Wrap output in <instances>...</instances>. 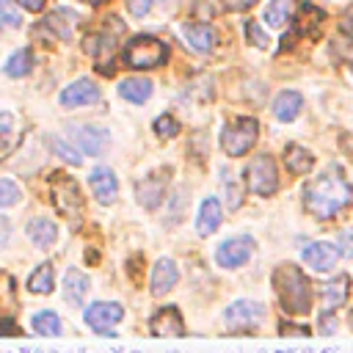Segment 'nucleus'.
<instances>
[{
    "instance_id": "1",
    "label": "nucleus",
    "mask_w": 353,
    "mask_h": 353,
    "mask_svg": "<svg viewBox=\"0 0 353 353\" xmlns=\"http://www.w3.org/2000/svg\"><path fill=\"white\" fill-rule=\"evenodd\" d=\"M303 196H306V210H309L314 218L325 221V218L336 215V212L353 199V188H350V182H347L336 168H331V171L314 176V179L306 185Z\"/></svg>"
},
{
    "instance_id": "2",
    "label": "nucleus",
    "mask_w": 353,
    "mask_h": 353,
    "mask_svg": "<svg viewBox=\"0 0 353 353\" xmlns=\"http://www.w3.org/2000/svg\"><path fill=\"white\" fill-rule=\"evenodd\" d=\"M273 287L287 314H309L312 309V284L298 265H279L273 270Z\"/></svg>"
},
{
    "instance_id": "3",
    "label": "nucleus",
    "mask_w": 353,
    "mask_h": 353,
    "mask_svg": "<svg viewBox=\"0 0 353 353\" xmlns=\"http://www.w3.org/2000/svg\"><path fill=\"white\" fill-rule=\"evenodd\" d=\"M50 196H52V204L55 210L69 221V226L77 232L80 223H83V215H85V199L77 188V182L69 176V174H61L55 171L50 176Z\"/></svg>"
},
{
    "instance_id": "4",
    "label": "nucleus",
    "mask_w": 353,
    "mask_h": 353,
    "mask_svg": "<svg viewBox=\"0 0 353 353\" xmlns=\"http://www.w3.org/2000/svg\"><path fill=\"white\" fill-rule=\"evenodd\" d=\"M121 58H124V63L130 69H154V66L165 63L168 47L154 36H135V39H130L124 44Z\"/></svg>"
},
{
    "instance_id": "5",
    "label": "nucleus",
    "mask_w": 353,
    "mask_h": 353,
    "mask_svg": "<svg viewBox=\"0 0 353 353\" xmlns=\"http://www.w3.org/2000/svg\"><path fill=\"white\" fill-rule=\"evenodd\" d=\"M256 135H259V124L256 119H234L223 127V135H221V146L229 157H240L245 154L254 143H256Z\"/></svg>"
},
{
    "instance_id": "6",
    "label": "nucleus",
    "mask_w": 353,
    "mask_h": 353,
    "mask_svg": "<svg viewBox=\"0 0 353 353\" xmlns=\"http://www.w3.org/2000/svg\"><path fill=\"white\" fill-rule=\"evenodd\" d=\"M245 182L256 196H270L276 193L279 185V174H276V163L268 154H256L251 157L248 168H245Z\"/></svg>"
},
{
    "instance_id": "7",
    "label": "nucleus",
    "mask_w": 353,
    "mask_h": 353,
    "mask_svg": "<svg viewBox=\"0 0 353 353\" xmlns=\"http://www.w3.org/2000/svg\"><path fill=\"white\" fill-rule=\"evenodd\" d=\"M116 36H119V33L108 36V30H102V33L85 36V41H83L85 52H88V55L94 58V63H97V72H99V74H108V77L116 72V66H113V41H116Z\"/></svg>"
},
{
    "instance_id": "8",
    "label": "nucleus",
    "mask_w": 353,
    "mask_h": 353,
    "mask_svg": "<svg viewBox=\"0 0 353 353\" xmlns=\"http://www.w3.org/2000/svg\"><path fill=\"white\" fill-rule=\"evenodd\" d=\"M121 306L119 303H108V301H97V303H91L88 309H85V323L94 328V331H99V334H108V328L110 325H116L119 320H121Z\"/></svg>"
},
{
    "instance_id": "9",
    "label": "nucleus",
    "mask_w": 353,
    "mask_h": 353,
    "mask_svg": "<svg viewBox=\"0 0 353 353\" xmlns=\"http://www.w3.org/2000/svg\"><path fill=\"white\" fill-rule=\"evenodd\" d=\"M251 251H254L251 237H232V240H226V243L215 251V259H218V265H223V268H237V265L248 262Z\"/></svg>"
},
{
    "instance_id": "10",
    "label": "nucleus",
    "mask_w": 353,
    "mask_h": 353,
    "mask_svg": "<svg viewBox=\"0 0 353 353\" xmlns=\"http://www.w3.org/2000/svg\"><path fill=\"white\" fill-rule=\"evenodd\" d=\"M262 306L254 301H237L226 309V325L229 328H254L262 323Z\"/></svg>"
},
{
    "instance_id": "11",
    "label": "nucleus",
    "mask_w": 353,
    "mask_h": 353,
    "mask_svg": "<svg viewBox=\"0 0 353 353\" xmlns=\"http://www.w3.org/2000/svg\"><path fill=\"white\" fill-rule=\"evenodd\" d=\"M61 105L63 108H77V105H88V102H97L99 99V88L88 80V77H83V80H74L72 85H66L63 91H61Z\"/></svg>"
},
{
    "instance_id": "12",
    "label": "nucleus",
    "mask_w": 353,
    "mask_h": 353,
    "mask_svg": "<svg viewBox=\"0 0 353 353\" xmlns=\"http://www.w3.org/2000/svg\"><path fill=\"white\" fill-rule=\"evenodd\" d=\"M88 182H91L94 196H97L102 204L116 201V196H119V182H116V174H113L108 165L94 168V171H91V176H88Z\"/></svg>"
},
{
    "instance_id": "13",
    "label": "nucleus",
    "mask_w": 353,
    "mask_h": 353,
    "mask_svg": "<svg viewBox=\"0 0 353 353\" xmlns=\"http://www.w3.org/2000/svg\"><path fill=\"white\" fill-rule=\"evenodd\" d=\"M336 259H339V248H336L334 243H312V245L303 251V262H306L309 268L320 270V273L331 270V268L336 265Z\"/></svg>"
},
{
    "instance_id": "14",
    "label": "nucleus",
    "mask_w": 353,
    "mask_h": 353,
    "mask_svg": "<svg viewBox=\"0 0 353 353\" xmlns=\"http://www.w3.org/2000/svg\"><path fill=\"white\" fill-rule=\"evenodd\" d=\"M149 328H152L154 336H179V334H185L182 317H179V312H176L174 306L160 309V312L149 320Z\"/></svg>"
},
{
    "instance_id": "15",
    "label": "nucleus",
    "mask_w": 353,
    "mask_h": 353,
    "mask_svg": "<svg viewBox=\"0 0 353 353\" xmlns=\"http://www.w3.org/2000/svg\"><path fill=\"white\" fill-rule=\"evenodd\" d=\"M72 141L88 152V154H99L108 146V132L99 127H72Z\"/></svg>"
},
{
    "instance_id": "16",
    "label": "nucleus",
    "mask_w": 353,
    "mask_h": 353,
    "mask_svg": "<svg viewBox=\"0 0 353 353\" xmlns=\"http://www.w3.org/2000/svg\"><path fill=\"white\" fill-rule=\"evenodd\" d=\"M176 279H179V270H176V265L171 262V259H160V262H154V268H152V295H165L174 284H176Z\"/></svg>"
},
{
    "instance_id": "17",
    "label": "nucleus",
    "mask_w": 353,
    "mask_h": 353,
    "mask_svg": "<svg viewBox=\"0 0 353 353\" xmlns=\"http://www.w3.org/2000/svg\"><path fill=\"white\" fill-rule=\"evenodd\" d=\"M347 292H350V279H347L345 273H342V276H336L334 281L323 284V290H320V301H323V309H325V312H331V309L342 306V303L347 301Z\"/></svg>"
},
{
    "instance_id": "18",
    "label": "nucleus",
    "mask_w": 353,
    "mask_h": 353,
    "mask_svg": "<svg viewBox=\"0 0 353 353\" xmlns=\"http://www.w3.org/2000/svg\"><path fill=\"white\" fill-rule=\"evenodd\" d=\"M182 33H185L188 44H190L193 50H199V52H210V50L215 47V30H212L207 22H188V25L182 28Z\"/></svg>"
},
{
    "instance_id": "19",
    "label": "nucleus",
    "mask_w": 353,
    "mask_h": 353,
    "mask_svg": "<svg viewBox=\"0 0 353 353\" xmlns=\"http://www.w3.org/2000/svg\"><path fill=\"white\" fill-rule=\"evenodd\" d=\"M221 226V201L218 199H204L199 207V221H196V232L201 237L212 234Z\"/></svg>"
},
{
    "instance_id": "20",
    "label": "nucleus",
    "mask_w": 353,
    "mask_h": 353,
    "mask_svg": "<svg viewBox=\"0 0 353 353\" xmlns=\"http://www.w3.org/2000/svg\"><path fill=\"white\" fill-rule=\"evenodd\" d=\"M85 292H88V276L80 273V270H74V268L66 270V276H63V298L72 306H80L83 298H85Z\"/></svg>"
},
{
    "instance_id": "21",
    "label": "nucleus",
    "mask_w": 353,
    "mask_h": 353,
    "mask_svg": "<svg viewBox=\"0 0 353 353\" xmlns=\"http://www.w3.org/2000/svg\"><path fill=\"white\" fill-rule=\"evenodd\" d=\"M303 108V97L298 91H281L273 102V113L279 121H292Z\"/></svg>"
},
{
    "instance_id": "22",
    "label": "nucleus",
    "mask_w": 353,
    "mask_h": 353,
    "mask_svg": "<svg viewBox=\"0 0 353 353\" xmlns=\"http://www.w3.org/2000/svg\"><path fill=\"white\" fill-rule=\"evenodd\" d=\"M74 22H77V14L74 11H66V8H58L52 11L47 19H44V28L52 30L58 39H72V30H74Z\"/></svg>"
},
{
    "instance_id": "23",
    "label": "nucleus",
    "mask_w": 353,
    "mask_h": 353,
    "mask_svg": "<svg viewBox=\"0 0 353 353\" xmlns=\"http://www.w3.org/2000/svg\"><path fill=\"white\" fill-rule=\"evenodd\" d=\"M119 94H121V99L141 105L152 97V83L146 77H127V80L119 83Z\"/></svg>"
},
{
    "instance_id": "24",
    "label": "nucleus",
    "mask_w": 353,
    "mask_h": 353,
    "mask_svg": "<svg viewBox=\"0 0 353 353\" xmlns=\"http://www.w3.org/2000/svg\"><path fill=\"white\" fill-rule=\"evenodd\" d=\"M284 165H287V171H290V174L301 176V174H309V168L314 165V157H312L303 146L290 143V146L284 149Z\"/></svg>"
},
{
    "instance_id": "25",
    "label": "nucleus",
    "mask_w": 353,
    "mask_h": 353,
    "mask_svg": "<svg viewBox=\"0 0 353 353\" xmlns=\"http://www.w3.org/2000/svg\"><path fill=\"white\" fill-rule=\"evenodd\" d=\"M28 237L33 240V245L44 248V245H52V243H55L58 229H55V223L47 221V218H33V221L28 223Z\"/></svg>"
},
{
    "instance_id": "26",
    "label": "nucleus",
    "mask_w": 353,
    "mask_h": 353,
    "mask_svg": "<svg viewBox=\"0 0 353 353\" xmlns=\"http://www.w3.org/2000/svg\"><path fill=\"white\" fill-rule=\"evenodd\" d=\"M290 14H292V0H270V6L265 8V22L270 28H284Z\"/></svg>"
},
{
    "instance_id": "27",
    "label": "nucleus",
    "mask_w": 353,
    "mask_h": 353,
    "mask_svg": "<svg viewBox=\"0 0 353 353\" xmlns=\"http://www.w3.org/2000/svg\"><path fill=\"white\" fill-rule=\"evenodd\" d=\"M30 66H33V52H30L28 47H22V50H17V52L6 61V74H8V77H22V74L30 72Z\"/></svg>"
},
{
    "instance_id": "28",
    "label": "nucleus",
    "mask_w": 353,
    "mask_h": 353,
    "mask_svg": "<svg viewBox=\"0 0 353 353\" xmlns=\"http://www.w3.org/2000/svg\"><path fill=\"white\" fill-rule=\"evenodd\" d=\"M28 290L30 292H36V295H47L50 290H52V265H39L33 273H30V279H28Z\"/></svg>"
},
{
    "instance_id": "29",
    "label": "nucleus",
    "mask_w": 353,
    "mask_h": 353,
    "mask_svg": "<svg viewBox=\"0 0 353 353\" xmlns=\"http://www.w3.org/2000/svg\"><path fill=\"white\" fill-rule=\"evenodd\" d=\"M160 199H163V182L143 179V182L138 185V201H141L146 210L157 207V204H160Z\"/></svg>"
},
{
    "instance_id": "30",
    "label": "nucleus",
    "mask_w": 353,
    "mask_h": 353,
    "mask_svg": "<svg viewBox=\"0 0 353 353\" xmlns=\"http://www.w3.org/2000/svg\"><path fill=\"white\" fill-rule=\"evenodd\" d=\"M33 331H39V334H47V336H55V334H61V320H58V314L55 312H39L36 317H33Z\"/></svg>"
},
{
    "instance_id": "31",
    "label": "nucleus",
    "mask_w": 353,
    "mask_h": 353,
    "mask_svg": "<svg viewBox=\"0 0 353 353\" xmlns=\"http://www.w3.org/2000/svg\"><path fill=\"white\" fill-rule=\"evenodd\" d=\"M176 130H179V124H176V119H174L171 113H163V116L154 121V132H157L160 138H174Z\"/></svg>"
},
{
    "instance_id": "32",
    "label": "nucleus",
    "mask_w": 353,
    "mask_h": 353,
    "mask_svg": "<svg viewBox=\"0 0 353 353\" xmlns=\"http://www.w3.org/2000/svg\"><path fill=\"white\" fill-rule=\"evenodd\" d=\"M331 50H334V55H339V58H345V61H353V36L339 33V36L331 41Z\"/></svg>"
},
{
    "instance_id": "33",
    "label": "nucleus",
    "mask_w": 353,
    "mask_h": 353,
    "mask_svg": "<svg viewBox=\"0 0 353 353\" xmlns=\"http://www.w3.org/2000/svg\"><path fill=\"white\" fill-rule=\"evenodd\" d=\"M19 199V188L11 179H0V207H11Z\"/></svg>"
},
{
    "instance_id": "34",
    "label": "nucleus",
    "mask_w": 353,
    "mask_h": 353,
    "mask_svg": "<svg viewBox=\"0 0 353 353\" xmlns=\"http://www.w3.org/2000/svg\"><path fill=\"white\" fill-rule=\"evenodd\" d=\"M245 33H248V41L254 44V47H268L270 41H268V33L256 25V22H245Z\"/></svg>"
},
{
    "instance_id": "35",
    "label": "nucleus",
    "mask_w": 353,
    "mask_h": 353,
    "mask_svg": "<svg viewBox=\"0 0 353 353\" xmlns=\"http://www.w3.org/2000/svg\"><path fill=\"white\" fill-rule=\"evenodd\" d=\"M22 22V17L8 6V0H0V25H8V28H17Z\"/></svg>"
},
{
    "instance_id": "36",
    "label": "nucleus",
    "mask_w": 353,
    "mask_h": 353,
    "mask_svg": "<svg viewBox=\"0 0 353 353\" xmlns=\"http://www.w3.org/2000/svg\"><path fill=\"white\" fill-rule=\"evenodd\" d=\"M127 8L132 17H143L152 8V0H127Z\"/></svg>"
},
{
    "instance_id": "37",
    "label": "nucleus",
    "mask_w": 353,
    "mask_h": 353,
    "mask_svg": "<svg viewBox=\"0 0 353 353\" xmlns=\"http://www.w3.org/2000/svg\"><path fill=\"white\" fill-rule=\"evenodd\" d=\"M55 149H58V152H61V157H63V160H69L72 165H77V163H80V157H77V152H74L72 146H63L61 141H55Z\"/></svg>"
},
{
    "instance_id": "38",
    "label": "nucleus",
    "mask_w": 353,
    "mask_h": 353,
    "mask_svg": "<svg viewBox=\"0 0 353 353\" xmlns=\"http://www.w3.org/2000/svg\"><path fill=\"white\" fill-rule=\"evenodd\" d=\"M256 0H223V8L226 11H248Z\"/></svg>"
},
{
    "instance_id": "39",
    "label": "nucleus",
    "mask_w": 353,
    "mask_h": 353,
    "mask_svg": "<svg viewBox=\"0 0 353 353\" xmlns=\"http://www.w3.org/2000/svg\"><path fill=\"white\" fill-rule=\"evenodd\" d=\"M25 11H41L44 8V0H17Z\"/></svg>"
},
{
    "instance_id": "40",
    "label": "nucleus",
    "mask_w": 353,
    "mask_h": 353,
    "mask_svg": "<svg viewBox=\"0 0 353 353\" xmlns=\"http://www.w3.org/2000/svg\"><path fill=\"white\" fill-rule=\"evenodd\" d=\"M320 328H323V334H331L334 328H336V320L334 317H328V312L323 314V320H320Z\"/></svg>"
},
{
    "instance_id": "41",
    "label": "nucleus",
    "mask_w": 353,
    "mask_h": 353,
    "mask_svg": "<svg viewBox=\"0 0 353 353\" xmlns=\"http://www.w3.org/2000/svg\"><path fill=\"white\" fill-rule=\"evenodd\" d=\"M281 334H298V336H306L309 334V328H303V325H281Z\"/></svg>"
},
{
    "instance_id": "42",
    "label": "nucleus",
    "mask_w": 353,
    "mask_h": 353,
    "mask_svg": "<svg viewBox=\"0 0 353 353\" xmlns=\"http://www.w3.org/2000/svg\"><path fill=\"white\" fill-rule=\"evenodd\" d=\"M8 240V223H6V218H0V245Z\"/></svg>"
},
{
    "instance_id": "43",
    "label": "nucleus",
    "mask_w": 353,
    "mask_h": 353,
    "mask_svg": "<svg viewBox=\"0 0 353 353\" xmlns=\"http://www.w3.org/2000/svg\"><path fill=\"white\" fill-rule=\"evenodd\" d=\"M85 3H91V6H99V3H108V0H85Z\"/></svg>"
}]
</instances>
